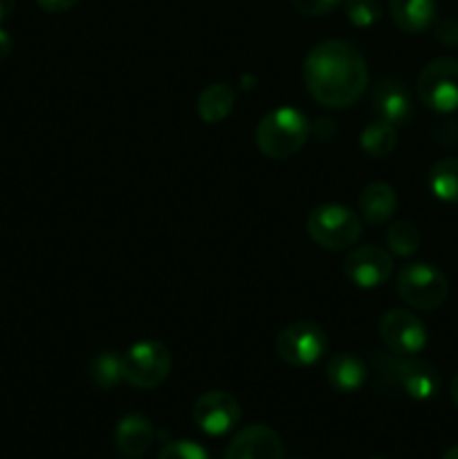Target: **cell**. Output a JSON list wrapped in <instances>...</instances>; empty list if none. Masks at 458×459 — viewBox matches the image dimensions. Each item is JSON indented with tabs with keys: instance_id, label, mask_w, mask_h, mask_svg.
I'll use <instances>...</instances> for the list:
<instances>
[{
	"instance_id": "7402d4cb",
	"label": "cell",
	"mask_w": 458,
	"mask_h": 459,
	"mask_svg": "<svg viewBox=\"0 0 458 459\" xmlns=\"http://www.w3.org/2000/svg\"><path fill=\"white\" fill-rule=\"evenodd\" d=\"M420 231L409 220H398L386 229V247L389 254L398 255V258H409L420 249Z\"/></svg>"
},
{
	"instance_id": "484cf974",
	"label": "cell",
	"mask_w": 458,
	"mask_h": 459,
	"mask_svg": "<svg viewBox=\"0 0 458 459\" xmlns=\"http://www.w3.org/2000/svg\"><path fill=\"white\" fill-rule=\"evenodd\" d=\"M436 39L447 48H458V21L456 18H443L436 25Z\"/></svg>"
},
{
	"instance_id": "ba28073f",
	"label": "cell",
	"mask_w": 458,
	"mask_h": 459,
	"mask_svg": "<svg viewBox=\"0 0 458 459\" xmlns=\"http://www.w3.org/2000/svg\"><path fill=\"white\" fill-rule=\"evenodd\" d=\"M418 97L440 115L458 108V58L440 56L422 67L418 76Z\"/></svg>"
},
{
	"instance_id": "5bb4252c",
	"label": "cell",
	"mask_w": 458,
	"mask_h": 459,
	"mask_svg": "<svg viewBox=\"0 0 458 459\" xmlns=\"http://www.w3.org/2000/svg\"><path fill=\"white\" fill-rule=\"evenodd\" d=\"M153 439H155V429L144 415L133 412V415H126L117 421L115 444L121 455L130 459L142 457L153 446Z\"/></svg>"
},
{
	"instance_id": "d4e9b609",
	"label": "cell",
	"mask_w": 458,
	"mask_h": 459,
	"mask_svg": "<svg viewBox=\"0 0 458 459\" xmlns=\"http://www.w3.org/2000/svg\"><path fill=\"white\" fill-rule=\"evenodd\" d=\"M292 7L304 16H326L341 4V0H290Z\"/></svg>"
},
{
	"instance_id": "9c48e42d",
	"label": "cell",
	"mask_w": 458,
	"mask_h": 459,
	"mask_svg": "<svg viewBox=\"0 0 458 459\" xmlns=\"http://www.w3.org/2000/svg\"><path fill=\"white\" fill-rule=\"evenodd\" d=\"M377 332L389 352L404 354V357L420 354L429 339L425 323L409 309H389L382 314Z\"/></svg>"
},
{
	"instance_id": "e0dca14e",
	"label": "cell",
	"mask_w": 458,
	"mask_h": 459,
	"mask_svg": "<svg viewBox=\"0 0 458 459\" xmlns=\"http://www.w3.org/2000/svg\"><path fill=\"white\" fill-rule=\"evenodd\" d=\"M359 215L366 220L368 224H384L389 222L391 215L398 209V195H395L393 186L384 182H373L364 186L359 193Z\"/></svg>"
},
{
	"instance_id": "d6986e66",
	"label": "cell",
	"mask_w": 458,
	"mask_h": 459,
	"mask_svg": "<svg viewBox=\"0 0 458 459\" xmlns=\"http://www.w3.org/2000/svg\"><path fill=\"white\" fill-rule=\"evenodd\" d=\"M395 143H398V133H395V126L389 121H371L366 128L359 134V146L366 152L368 157H389L395 151Z\"/></svg>"
},
{
	"instance_id": "30bf717a",
	"label": "cell",
	"mask_w": 458,
	"mask_h": 459,
	"mask_svg": "<svg viewBox=\"0 0 458 459\" xmlns=\"http://www.w3.org/2000/svg\"><path fill=\"white\" fill-rule=\"evenodd\" d=\"M191 415L202 433L209 437H223L241 421V403L227 390H209L196 399Z\"/></svg>"
},
{
	"instance_id": "cb8c5ba5",
	"label": "cell",
	"mask_w": 458,
	"mask_h": 459,
	"mask_svg": "<svg viewBox=\"0 0 458 459\" xmlns=\"http://www.w3.org/2000/svg\"><path fill=\"white\" fill-rule=\"evenodd\" d=\"M157 459H209V453L191 439H178V442L166 444Z\"/></svg>"
},
{
	"instance_id": "44dd1931",
	"label": "cell",
	"mask_w": 458,
	"mask_h": 459,
	"mask_svg": "<svg viewBox=\"0 0 458 459\" xmlns=\"http://www.w3.org/2000/svg\"><path fill=\"white\" fill-rule=\"evenodd\" d=\"M429 182L431 193L438 200L449 202V204H458V160L456 157H447L440 160L431 166L429 170Z\"/></svg>"
},
{
	"instance_id": "7c38bea8",
	"label": "cell",
	"mask_w": 458,
	"mask_h": 459,
	"mask_svg": "<svg viewBox=\"0 0 458 459\" xmlns=\"http://www.w3.org/2000/svg\"><path fill=\"white\" fill-rule=\"evenodd\" d=\"M283 442L277 430L263 424H251L233 435L225 459H283Z\"/></svg>"
},
{
	"instance_id": "603a6c76",
	"label": "cell",
	"mask_w": 458,
	"mask_h": 459,
	"mask_svg": "<svg viewBox=\"0 0 458 459\" xmlns=\"http://www.w3.org/2000/svg\"><path fill=\"white\" fill-rule=\"evenodd\" d=\"M346 18L355 27H371L382 18L380 0H346Z\"/></svg>"
},
{
	"instance_id": "2e32d148",
	"label": "cell",
	"mask_w": 458,
	"mask_h": 459,
	"mask_svg": "<svg viewBox=\"0 0 458 459\" xmlns=\"http://www.w3.org/2000/svg\"><path fill=\"white\" fill-rule=\"evenodd\" d=\"M391 18L407 34H422L436 22V0H389Z\"/></svg>"
},
{
	"instance_id": "4fadbf2b",
	"label": "cell",
	"mask_w": 458,
	"mask_h": 459,
	"mask_svg": "<svg viewBox=\"0 0 458 459\" xmlns=\"http://www.w3.org/2000/svg\"><path fill=\"white\" fill-rule=\"evenodd\" d=\"M371 103L375 115L393 126H404L413 115L411 94L398 79H382L373 90Z\"/></svg>"
},
{
	"instance_id": "f546056e",
	"label": "cell",
	"mask_w": 458,
	"mask_h": 459,
	"mask_svg": "<svg viewBox=\"0 0 458 459\" xmlns=\"http://www.w3.org/2000/svg\"><path fill=\"white\" fill-rule=\"evenodd\" d=\"M13 9H16V0H0V25L12 16Z\"/></svg>"
},
{
	"instance_id": "4316f807",
	"label": "cell",
	"mask_w": 458,
	"mask_h": 459,
	"mask_svg": "<svg viewBox=\"0 0 458 459\" xmlns=\"http://www.w3.org/2000/svg\"><path fill=\"white\" fill-rule=\"evenodd\" d=\"M434 137L438 139V143H443V146H452V143H456V137H458L456 124L449 119L438 121V124L434 126Z\"/></svg>"
},
{
	"instance_id": "3957f363",
	"label": "cell",
	"mask_w": 458,
	"mask_h": 459,
	"mask_svg": "<svg viewBox=\"0 0 458 459\" xmlns=\"http://www.w3.org/2000/svg\"><path fill=\"white\" fill-rule=\"evenodd\" d=\"M310 121L296 108H277L256 126V146L269 160H287L305 146Z\"/></svg>"
},
{
	"instance_id": "8fae6325",
	"label": "cell",
	"mask_w": 458,
	"mask_h": 459,
	"mask_svg": "<svg viewBox=\"0 0 458 459\" xmlns=\"http://www.w3.org/2000/svg\"><path fill=\"white\" fill-rule=\"evenodd\" d=\"M344 273L353 285L362 287V290H375V287L384 285L393 273V258L382 247H357L346 255Z\"/></svg>"
},
{
	"instance_id": "83f0119b",
	"label": "cell",
	"mask_w": 458,
	"mask_h": 459,
	"mask_svg": "<svg viewBox=\"0 0 458 459\" xmlns=\"http://www.w3.org/2000/svg\"><path fill=\"white\" fill-rule=\"evenodd\" d=\"M36 3H39V7L45 9V12L61 13V12H67V9L76 7L79 0H36Z\"/></svg>"
},
{
	"instance_id": "7a4b0ae2",
	"label": "cell",
	"mask_w": 458,
	"mask_h": 459,
	"mask_svg": "<svg viewBox=\"0 0 458 459\" xmlns=\"http://www.w3.org/2000/svg\"><path fill=\"white\" fill-rule=\"evenodd\" d=\"M377 379L384 388L395 390L402 397L413 402H431L440 393V375L436 366L429 361H422L416 354L404 357V354H384L377 352L375 359Z\"/></svg>"
},
{
	"instance_id": "d6a6232c",
	"label": "cell",
	"mask_w": 458,
	"mask_h": 459,
	"mask_svg": "<svg viewBox=\"0 0 458 459\" xmlns=\"http://www.w3.org/2000/svg\"><path fill=\"white\" fill-rule=\"evenodd\" d=\"M368 459H386V457H368Z\"/></svg>"
},
{
	"instance_id": "ac0fdd59",
	"label": "cell",
	"mask_w": 458,
	"mask_h": 459,
	"mask_svg": "<svg viewBox=\"0 0 458 459\" xmlns=\"http://www.w3.org/2000/svg\"><path fill=\"white\" fill-rule=\"evenodd\" d=\"M236 94L227 83H211L198 94L196 110L205 124H220L227 119L233 110Z\"/></svg>"
},
{
	"instance_id": "277c9868",
	"label": "cell",
	"mask_w": 458,
	"mask_h": 459,
	"mask_svg": "<svg viewBox=\"0 0 458 459\" xmlns=\"http://www.w3.org/2000/svg\"><path fill=\"white\" fill-rule=\"evenodd\" d=\"M395 291L400 300L418 312L438 309L447 299V278L429 263H409L395 276Z\"/></svg>"
},
{
	"instance_id": "9a60e30c",
	"label": "cell",
	"mask_w": 458,
	"mask_h": 459,
	"mask_svg": "<svg viewBox=\"0 0 458 459\" xmlns=\"http://www.w3.org/2000/svg\"><path fill=\"white\" fill-rule=\"evenodd\" d=\"M326 379L337 393H357L368 379L366 363L350 352H339L326 363Z\"/></svg>"
},
{
	"instance_id": "6da1fadb",
	"label": "cell",
	"mask_w": 458,
	"mask_h": 459,
	"mask_svg": "<svg viewBox=\"0 0 458 459\" xmlns=\"http://www.w3.org/2000/svg\"><path fill=\"white\" fill-rule=\"evenodd\" d=\"M304 81L314 101L339 110L353 106L364 94L368 85V67L353 43L323 40L305 56Z\"/></svg>"
},
{
	"instance_id": "5b68a950",
	"label": "cell",
	"mask_w": 458,
	"mask_h": 459,
	"mask_svg": "<svg viewBox=\"0 0 458 459\" xmlns=\"http://www.w3.org/2000/svg\"><path fill=\"white\" fill-rule=\"evenodd\" d=\"M310 238L314 245L328 251H344L353 247L362 236V222L357 215L344 204H321L308 215Z\"/></svg>"
},
{
	"instance_id": "f1b7e54d",
	"label": "cell",
	"mask_w": 458,
	"mask_h": 459,
	"mask_svg": "<svg viewBox=\"0 0 458 459\" xmlns=\"http://www.w3.org/2000/svg\"><path fill=\"white\" fill-rule=\"evenodd\" d=\"M12 36L7 34V31L3 30V27H0V58H4V56H9V52H12Z\"/></svg>"
},
{
	"instance_id": "8992f818",
	"label": "cell",
	"mask_w": 458,
	"mask_h": 459,
	"mask_svg": "<svg viewBox=\"0 0 458 459\" xmlns=\"http://www.w3.org/2000/svg\"><path fill=\"white\" fill-rule=\"evenodd\" d=\"M326 330L313 321H295L277 336V354L292 368H310L328 354Z\"/></svg>"
},
{
	"instance_id": "ffe728a7",
	"label": "cell",
	"mask_w": 458,
	"mask_h": 459,
	"mask_svg": "<svg viewBox=\"0 0 458 459\" xmlns=\"http://www.w3.org/2000/svg\"><path fill=\"white\" fill-rule=\"evenodd\" d=\"M88 379L94 388L112 390L124 381V354L101 352L88 363Z\"/></svg>"
},
{
	"instance_id": "4dcf8cb0",
	"label": "cell",
	"mask_w": 458,
	"mask_h": 459,
	"mask_svg": "<svg viewBox=\"0 0 458 459\" xmlns=\"http://www.w3.org/2000/svg\"><path fill=\"white\" fill-rule=\"evenodd\" d=\"M452 399H454V403L458 406V372H456V377L452 379Z\"/></svg>"
},
{
	"instance_id": "52a82bcc",
	"label": "cell",
	"mask_w": 458,
	"mask_h": 459,
	"mask_svg": "<svg viewBox=\"0 0 458 459\" xmlns=\"http://www.w3.org/2000/svg\"><path fill=\"white\" fill-rule=\"evenodd\" d=\"M171 368L173 357L160 341H142L124 354V381L137 390H153L164 384Z\"/></svg>"
},
{
	"instance_id": "1f68e13d",
	"label": "cell",
	"mask_w": 458,
	"mask_h": 459,
	"mask_svg": "<svg viewBox=\"0 0 458 459\" xmlns=\"http://www.w3.org/2000/svg\"><path fill=\"white\" fill-rule=\"evenodd\" d=\"M443 459H458V444H456V446L447 448V451H445Z\"/></svg>"
}]
</instances>
